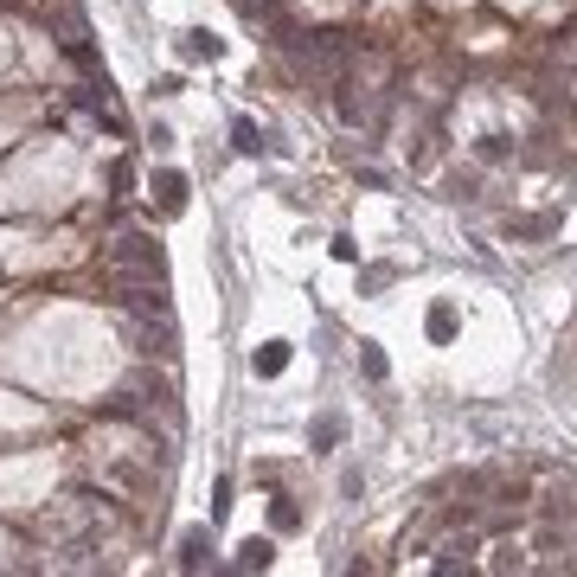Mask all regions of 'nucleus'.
I'll list each match as a JSON object with an SVG mask.
<instances>
[{"instance_id": "obj_3", "label": "nucleus", "mask_w": 577, "mask_h": 577, "mask_svg": "<svg viewBox=\"0 0 577 577\" xmlns=\"http://www.w3.org/2000/svg\"><path fill=\"white\" fill-rule=\"evenodd\" d=\"M180 564H186V571L205 564V533H186V539H180Z\"/></svg>"}, {"instance_id": "obj_8", "label": "nucleus", "mask_w": 577, "mask_h": 577, "mask_svg": "<svg viewBox=\"0 0 577 577\" xmlns=\"http://www.w3.org/2000/svg\"><path fill=\"white\" fill-rule=\"evenodd\" d=\"M238 148H244V155H257V148H263V135H257L251 122H238Z\"/></svg>"}, {"instance_id": "obj_6", "label": "nucleus", "mask_w": 577, "mask_h": 577, "mask_svg": "<svg viewBox=\"0 0 577 577\" xmlns=\"http://www.w3.org/2000/svg\"><path fill=\"white\" fill-rule=\"evenodd\" d=\"M238 564H244V571H263V564H270V539H251V545H244V558H238Z\"/></svg>"}, {"instance_id": "obj_7", "label": "nucleus", "mask_w": 577, "mask_h": 577, "mask_svg": "<svg viewBox=\"0 0 577 577\" xmlns=\"http://www.w3.org/2000/svg\"><path fill=\"white\" fill-rule=\"evenodd\" d=\"M282 366H288V346H263L257 353V373H282Z\"/></svg>"}, {"instance_id": "obj_2", "label": "nucleus", "mask_w": 577, "mask_h": 577, "mask_svg": "<svg viewBox=\"0 0 577 577\" xmlns=\"http://www.w3.org/2000/svg\"><path fill=\"white\" fill-rule=\"evenodd\" d=\"M161 205H167V212L186 205V180H180V174H161Z\"/></svg>"}, {"instance_id": "obj_4", "label": "nucleus", "mask_w": 577, "mask_h": 577, "mask_svg": "<svg viewBox=\"0 0 577 577\" xmlns=\"http://www.w3.org/2000/svg\"><path fill=\"white\" fill-rule=\"evenodd\" d=\"M430 334H437V340L456 334V308H449V302H443V308H430Z\"/></svg>"}, {"instance_id": "obj_5", "label": "nucleus", "mask_w": 577, "mask_h": 577, "mask_svg": "<svg viewBox=\"0 0 577 577\" xmlns=\"http://www.w3.org/2000/svg\"><path fill=\"white\" fill-rule=\"evenodd\" d=\"M219 52H225V45L212 39V33H193V39H186V58H219Z\"/></svg>"}, {"instance_id": "obj_1", "label": "nucleus", "mask_w": 577, "mask_h": 577, "mask_svg": "<svg viewBox=\"0 0 577 577\" xmlns=\"http://www.w3.org/2000/svg\"><path fill=\"white\" fill-rule=\"evenodd\" d=\"M109 270H116V276H161V251H155V238H141V232L116 238V244H109Z\"/></svg>"}]
</instances>
